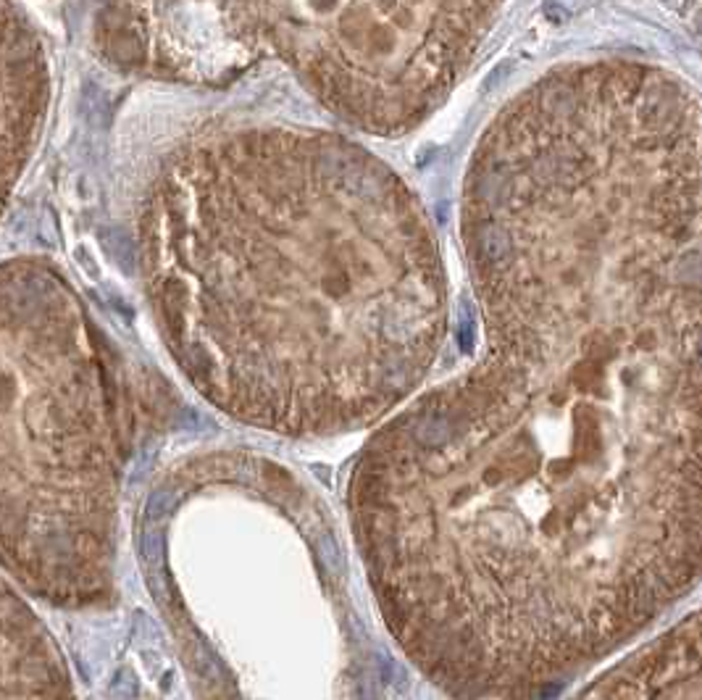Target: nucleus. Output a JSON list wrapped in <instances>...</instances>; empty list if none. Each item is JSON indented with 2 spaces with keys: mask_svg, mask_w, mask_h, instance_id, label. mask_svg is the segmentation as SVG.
Returning <instances> with one entry per match:
<instances>
[{
  "mask_svg": "<svg viewBox=\"0 0 702 700\" xmlns=\"http://www.w3.org/2000/svg\"><path fill=\"white\" fill-rule=\"evenodd\" d=\"M421 0H108L95 45L113 69L226 87L279 61L342 122L400 134L442 82L418 42Z\"/></svg>",
  "mask_w": 702,
  "mask_h": 700,
  "instance_id": "obj_4",
  "label": "nucleus"
},
{
  "mask_svg": "<svg viewBox=\"0 0 702 700\" xmlns=\"http://www.w3.org/2000/svg\"><path fill=\"white\" fill-rule=\"evenodd\" d=\"M137 266L187 382L279 437L384 419L424 382L447 329L421 203L334 132L237 124L176 145L139 200Z\"/></svg>",
  "mask_w": 702,
  "mask_h": 700,
  "instance_id": "obj_2",
  "label": "nucleus"
},
{
  "mask_svg": "<svg viewBox=\"0 0 702 700\" xmlns=\"http://www.w3.org/2000/svg\"><path fill=\"white\" fill-rule=\"evenodd\" d=\"M74 682L53 635L0 577V698H71Z\"/></svg>",
  "mask_w": 702,
  "mask_h": 700,
  "instance_id": "obj_7",
  "label": "nucleus"
},
{
  "mask_svg": "<svg viewBox=\"0 0 702 700\" xmlns=\"http://www.w3.org/2000/svg\"><path fill=\"white\" fill-rule=\"evenodd\" d=\"M132 408L111 343L56 263H0V566L64 611L116 597Z\"/></svg>",
  "mask_w": 702,
  "mask_h": 700,
  "instance_id": "obj_3",
  "label": "nucleus"
},
{
  "mask_svg": "<svg viewBox=\"0 0 702 700\" xmlns=\"http://www.w3.org/2000/svg\"><path fill=\"white\" fill-rule=\"evenodd\" d=\"M45 40L19 0H0V214L35 156L50 105Z\"/></svg>",
  "mask_w": 702,
  "mask_h": 700,
  "instance_id": "obj_5",
  "label": "nucleus"
},
{
  "mask_svg": "<svg viewBox=\"0 0 702 700\" xmlns=\"http://www.w3.org/2000/svg\"><path fill=\"white\" fill-rule=\"evenodd\" d=\"M587 698H702V611L594 679Z\"/></svg>",
  "mask_w": 702,
  "mask_h": 700,
  "instance_id": "obj_6",
  "label": "nucleus"
},
{
  "mask_svg": "<svg viewBox=\"0 0 702 700\" xmlns=\"http://www.w3.org/2000/svg\"><path fill=\"white\" fill-rule=\"evenodd\" d=\"M484 350L369 437L352 540L400 650L461 698H529L702 579V101L565 66L468 163Z\"/></svg>",
  "mask_w": 702,
  "mask_h": 700,
  "instance_id": "obj_1",
  "label": "nucleus"
}]
</instances>
